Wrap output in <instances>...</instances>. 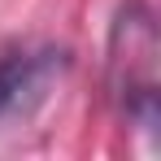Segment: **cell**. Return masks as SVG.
<instances>
[{
    "mask_svg": "<svg viewBox=\"0 0 161 161\" xmlns=\"http://www.w3.org/2000/svg\"><path fill=\"white\" fill-rule=\"evenodd\" d=\"M157 57L153 13L139 0H126L109 26V96L135 126H157Z\"/></svg>",
    "mask_w": 161,
    "mask_h": 161,
    "instance_id": "6da1fadb",
    "label": "cell"
},
{
    "mask_svg": "<svg viewBox=\"0 0 161 161\" xmlns=\"http://www.w3.org/2000/svg\"><path fill=\"white\" fill-rule=\"evenodd\" d=\"M65 65H70V57L61 48L0 57V118L18 113V109H31L35 100H44L48 87L65 74Z\"/></svg>",
    "mask_w": 161,
    "mask_h": 161,
    "instance_id": "7a4b0ae2",
    "label": "cell"
}]
</instances>
